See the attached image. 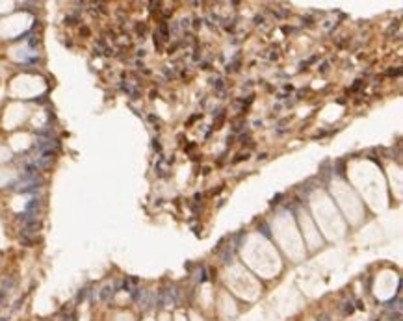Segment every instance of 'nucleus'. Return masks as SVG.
Returning a JSON list of instances; mask_svg holds the SVG:
<instances>
[{"mask_svg": "<svg viewBox=\"0 0 403 321\" xmlns=\"http://www.w3.org/2000/svg\"><path fill=\"white\" fill-rule=\"evenodd\" d=\"M41 184H43V178L39 175H34V177H20L19 180L11 182L9 188L19 193H34L41 188Z\"/></svg>", "mask_w": 403, "mask_h": 321, "instance_id": "1", "label": "nucleus"}, {"mask_svg": "<svg viewBox=\"0 0 403 321\" xmlns=\"http://www.w3.org/2000/svg\"><path fill=\"white\" fill-rule=\"evenodd\" d=\"M119 87H121L123 91L130 97V99H140V89L134 85V82H123Z\"/></svg>", "mask_w": 403, "mask_h": 321, "instance_id": "2", "label": "nucleus"}, {"mask_svg": "<svg viewBox=\"0 0 403 321\" xmlns=\"http://www.w3.org/2000/svg\"><path fill=\"white\" fill-rule=\"evenodd\" d=\"M41 228V223L39 221H28V223H24V226H22V236H28V238H32L37 230Z\"/></svg>", "mask_w": 403, "mask_h": 321, "instance_id": "3", "label": "nucleus"}, {"mask_svg": "<svg viewBox=\"0 0 403 321\" xmlns=\"http://www.w3.org/2000/svg\"><path fill=\"white\" fill-rule=\"evenodd\" d=\"M113 293H115L113 286H112V284H104L101 290H99V299H101V301H112Z\"/></svg>", "mask_w": 403, "mask_h": 321, "instance_id": "4", "label": "nucleus"}, {"mask_svg": "<svg viewBox=\"0 0 403 321\" xmlns=\"http://www.w3.org/2000/svg\"><path fill=\"white\" fill-rule=\"evenodd\" d=\"M13 288H15V279H6V280L2 282V293L11 291Z\"/></svg>", "mask_w": 403, "mask_h": 321, "instance_id": "5", "label": "nucleus"}, {"mask_svg": "<svg viewBox=\"0 0 403 321\" xmlns=\"http://www.w3.org/2000/svg\"><path fill=\"white\" fill-rule=\"evenodd\" d=\"M158 35H160L163 41L169 39V30H167V24H165V22H162L160 26H158Z\"/></svg>", "mask_w": 403, "mask_h": 321, "instance_id": "6", "label": "nucleus"}, {"mask_svg": "<svg viewBox=\"0 0 403 321\" xmlns=\"http://www.w3.org/2000/svg\"><path fill=\"white\" fill-rule=\"evenodd\" d=\"M386 306H388V308H396V312H400V308H401V301H400V299H396V301H388V302H386Z\"/></svg>", "mask_w": 403, "mask_h": 321, "instance_id": "7", "label": "nucleus"}, {"mask_svg": "<svg viewBox=\"0 0 403 321\" xmlns=\"http://www.w3.org/2000/svg\"><path fill=\"white\" fill-rule=\"evenodd\" d=\"M76 22H78V15H67V17H65V24H69V26H71V24H76Z\"/></svg>", "mask_w": 403, "mask_h": 321, "instance_id": "8", "label": "nucleus"}, {"mask_svg": "<svg viewBox=\"0 0 403 321\" xmlns=\"http://www.w3.org/2000/svg\"><path fill=\"white\" fill-rule=\"evenodd\" d=\"M388 321H401V314H400V312H392V314H388Z\"/></svg>", "mask_w": 403, "mask_h": 321, "instance_id": "9", "label": "nucleus"}, {"mask_svg": "<svg viewBox=\"0 0 403 321\" xmlns=\"http://www.w3.org/2000/svg\"><path fill=\"white\" fill-rule=\"evenodd\" d=\"M212 84H214V87H216V89H223V80H221V78H214Z\"/></svg>", "mask_w": 403, "mask_h": 321, "instance_id": "10", "label": "nucleus"}, {"mask_svg": "<svg viewBox=\"0 0 403 321\" xmlns=\"http://www.w3.org/2000/svg\"><path fill=\"white\" fill-rule=\"evenodd\" d=\"M236 69H238V61H232V63L227 65V71H229V73H234Z\"/></svg>", "mask_w": 403, "mask_h": 321, "instance_id": "11", "label": "nucleus"}, {"mask_svg": "<svg viewBox=\"0 0 403 321\" xmlns=\"http://www.w3.org/2000/svg\"><path fill=\"white\" fill-rule=\"evenodd\" d=\"M386 74H390V76H400V74H401V69H390V71H386Z\"/></svg>", "mask_w": 403, "mask_h": 321, "instance_id": "12", "label": "nucleus"}, {"mask_svg": "<svg viewBox=\"0 0 403 321\" xmlns=\"http://www.w3.org/2000/svg\"><path fill=\"white\" fill-rule=\"evenodd\" d=\"M345 306H344V314H351L353 312V306H351V302H344Z\"/></svg>", "mask_w": 403, "mask_h": 321, "instance_id": "13", "label": "nucleus"}, {"mask_svg": "<svg viewBox=\"0 0 403 321\" xmlns=\"http://www.w3.org/2000/svg\"><path fill=\"white\" fill-rule=\"evenodd\" d=\"M37 45H39L37 35H32V37H30V46H37Z\"/></svg>", "mask_w": 403, "mask_h": 321, "instance_id": "14", "label": "nucleus"}, {"mask_svg": "<svg viewBox=\"0 0 403 321\" xmlns=\"http://www.w3.org/2000/svg\"><path fill=\"white\" fill-rule=\"evenodd\" d=\"M149 6H151V11H154V9H158V8H160V2H151Z\"/></svg>", "mask_w": 403, "mask_h": 321, "instance_id": "15", "label": "nucleus"}, {"mask_svg": "<svg viewBox=\"0 0 403 321\" xmlns=\"http://www.w3.org/2000/svg\"><path fill=\"white\" fill-rule=\"evenodd\" d=\"M80 35H89V28L82 26V28H80Z\"/></svg>", "mask_w": 403, "mask_h": 321, "instance_id": "16", "label": "nucleus"}, {"mask_svg": "<svg viewBox=\"0 0 403 321\" xmlns=\"http://www.w3.org/2000/svg\"><path fill=\"white\" fill-rule=\"evenodd\" d=\"M318 69H320V71H322V73H325V71H327V69H329V63H327V61H325V63H322V67H318Z\"/></svg>", "mask_w": 403, "mask_h": 321, "instance_id": "17", "label": "nucleus"}, {"mask_svg": "<svg viewBox=\"0 0 403 321\" xmlns=\"http://www.w3.org/2000/svg\"><path fill=\"white\" fill-rule=\"evenodd\" d=\"M242 160H247V154H238V158L234 161H242Z\"/></svg>", "mask_w": 403, "mask_h": 321, "instance_id": "18", "label": "nucleus"}, {"mask_svg": "<svg viewBox=\"0 0 403 321\" xmlns=\"http://www.w3.org/2000/svg\"><path fill=\"white\" fill-rule=\"evenodd\" d=\"M247 139H249V134H243V136H240V141H242V143H247Z\"/></svg>", "mask_w": 403, "mask_h": 321, "instance_id": "19", "label": "nucleus"}, {"mask_svg": "<svg viewBox=\"0 0 403 321\" xmlns=\"http://www.w3.org/2000/svg\"><path fill=\"white\" fill-rule=\"evenodd\" d=\"M260 22H264V17H255V24H260Z\"/></svg>", "mask_w": 403, "mask_h": 321, "instance_id": "20", "label": "nucleus"}, {"mask_svg": "<svg viewBox=\"0 0 403 321\" xmlns=\"http://www.w3.org/2000/svg\"><path fill=\"white\" fill-rule=\"evenodd\" d=\"M65 321H75V316H73V314H69V316H65Z\"/></svg>", "mask_w": 403, "mask_h": 321, "instance_id": "21", "label": "nucleus"}, {"mask_svg": "<svg viewBox=\"0 0 403 321\" xmlns=\"http://www.w3.org/2000/svg\"><path fill=\"white\" fill-rule=\"evenodd\" d=\"M152 147H154V150H160V143H158V141H154Z\"/></svg>", "mask_w": 403, "mask_h": 321, "instance_id": "22", "label": "nucleus"}, {"mask_svg": "<svg viewBox=\"0 0 403 321\" xmlns=\"http://www.w3.org/2000/svg\"><path fill=\"white\" fill-rule=\"evenodd\" d=\"M320 321H329V318H327V316H322V318H320Z\"/></svg>", "mask_w": 403, "mask_h": 321, "instance_id": "23", "label": "nucleus"}, {"mask_svg": "<svg viewBox=\"0 0 403 321\" xmlns=\"http://www.w3.org/2000/svg\"><path fill=\"white\" fill-rule=\"evenodd\" d=\"M2 299H4V293H2V291H0V302H2Z\"/></svg>", "mask_w": 403, "mask_h": 321, "instance_id": "24", "label": "nucleus"}]
</instances>
